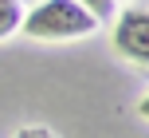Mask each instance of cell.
Listing matches in <instances>:
<instances>
[{
	"instance_id": "obj_1",
	"label": "cell",
	"mask_w": 149,
	"mask_h": 138,
	"mask_svg": "<svg viewBox=\"0 0 149 138\" xmlns=\"http://www.w3.org/2000/svg\"><path fill=\"white\" fill-rule=\"evenodd\" d=\"M20 28L31 39H79L98 28V20L79 4V0H43L31 12H24Z\"/></svg>"
},
{
	"instance_id": "obj_2",
	"label": "cell",
	"mask_w": 149,
	"mask_h": 138,
	"mask_svg": "<svg viewBox=\"0 0 149 138\" xmlns=\"http://www.w3.org/2000/svg\"><path fill=\"white\" fill-rule=\"evenodd\" d=\"M114 47L134 63L149 59V12L141 4H130L118 16V24H114Z\"/></svg>"
},
{
	"instance_id": "obj_3",
	"label": "cell",
	"mask_w": 149,
	"mask_h": 138,
	"mask_svg": "<svg viewBox=\"0 0 149 138\" xmlns=\"http://www.w3.org/2000/svg\"><path fill=\"white\" fill-rule=\"evenodd\" d=\"M20 20H24L20 4H0V39H8L12 32H20Z\"/></svg>"
},
{
	"instance_id": "obj_4",
	"label": "cell",
	"mask_w": 149,
	"mask_h": 138,
	"mask_svg": "<svg viewBox=\"0 0 149 138\" xmlns=\"http://www.w3.org/2000/svg\"><path fill=\"white\" fill-rule=\"evenodd\" d=\"M79 4L86 8L94 20H110V16H114V0H79Z\"/></svg>"
},
{
	"instance_id": "obj_5",
	"label": "cell",
	"mask_w": 149,
	"mask_h": 138,
	"mask_svg": "<svg viewBox=\"0 0 149 138\" xmlns=\"http://www.w3.org/2000/svg\"><path fill=\"white\" fill-rule=\"evenodd\" d=\"M16 138H55V134L47 130V126H24V130L16 134Z\"/></svg>"
},
{
	"instance_id": "obj_6",
	"label": "cell",
	"mask_w": 149,
	"mask_h": 138,
	"mask_svg": "<svg viewBox=\"0 0 149 138\" xmlns=\"http://www.w3.org/2000/svg\"><path fill=\"white\" fill-rule=\"evenodd\" d=\"M0 4H20V0H0Z\"/></svg>"
}]
</instances>
